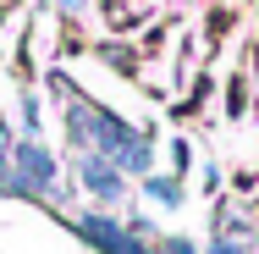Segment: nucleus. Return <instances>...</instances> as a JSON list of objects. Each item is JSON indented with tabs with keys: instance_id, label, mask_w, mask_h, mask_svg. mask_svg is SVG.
<instances>
[{
	"instance_id": "1",
	"label": "nucleus",
	"mask_w": 259,
	"mask_h": 254,
	"mask_svg": "<svg viewBox=\"0 0 259 254\" xmlns=\"http://www.w3.org/2000/svg\"><path fill=\"white\" fill-rule=\"evenodd\" d=\"M77 177L89 183V194H94V199H121V171H116V166H105L100 155H83V160H77Z\"/></svg>"
},
{
	"instance_id": "2",
	"label": "nucleus",
	"mask_w": 259,
	"mask_h": 254,
	"mask_svg": "<svg viewBox=\"0 0 259 254\" xmlns=\"http://www.w3.org/2000/svg\"><path fill=\"white\" fill-rule=\"evenodd\" d=\"M149 194H155V204H182V188L171 177H149Z\"/></svg>"
}]
</instances>
